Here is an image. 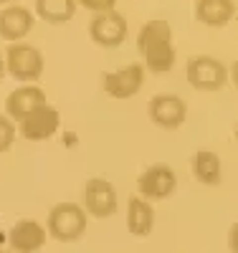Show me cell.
Returning <instances> with one entry per match:
<instances>
[{"label": "cell", "instance_id": "13", "mask_svg": "<svg viewBox=\"0 0 238 253\" xmlns=\"http://www.w3.org/2000/svg\"><path fill=\"white\" fill-rule=\"evenodd\" d=\"M10 248L15 253H36L46 246V230H43L41 223L31 220V218H23L18 220L13 228H10Z\"/></svg>", "mask_w": 238, "mask_h": 253}, {"label": "cell", "instance_id": "21", "mask_svg": "<svg viewBox=\"0 0 238 253\" xmlns=\"http://www.w3.org/2000/svg\"><path fill=\"white\" fill-rule=\"evenodd\" d=\"M231 84H236V89H238V58H236V63L231 66Z\"/></svg>", "mask_w": 238, "mask_h": 253}, {"label": "cell", "instance_id": "1", "mask_svg": "<svg viewBox=\"0 0 238 253\" xmlns=\"http://www.w3.org/2000/svg\"><path fill=\"white\" fill-rule=\"evenodd\" d=\"M137 51L144 61V69L152 74H167L175 66V41L167 20L155 18L147 20L137 33Z\"/></svg>", "mask_w": 238, "mask_h": 253}, {"label": "cell", "instance_id": "6", "mask_svg": "<svg viewBox=\"0 0 238 253\" xmlns=\"http://www.w3.org/2000/svg\"><path fill=\"white\" fill-rule=\"evenodd\" d=\"M84 210L92 218H112L117 213V190L106 177H92L84 187Z\"/></svg>", "mask_w": 238, "mask_h": 253}, {"label": "cell", "instance_id": "5", "mask_svg": "<svg viewBox=\"0 0 238 253\" xmlns=\"http://www.w3.org/2000/svg\"><path fill=\"white\" fill-rule=\"evenodd\" d=\"M127 20L117 10H106V13H94L92 23H89V36L96 46L101 48H119L127 38Z\"/></svg>", "mask_w": 238, "mask_h": 253}, {"label": "cell", "instance_id": "4", "mask_svg": "<svg viewBox=\"0 0 238 253\" xmlns=\"http://www.w3.org/2000/svg\"><path fill=\"white\" fill-rule=\"evenodd\" d=\"M5 66L8 74L18 81H38L43 74V53L28 43H10L5 51Z\"/></svg>", "mask_w": 238, "mask_h": 253}, {"label": "cell", "instance_id": "8", "mask_svg": "<svg viewBox=\"0 0 238 253\" xmlns=\"http://www.w3.org/2000/svg\"><path fill=\"white\" fill-rule=\"evenodd\" d=\"M175 187H178V175L170 165H149L137 177V190L147 200H165L175 193Z\"/></svg>", "mask_w": 238, "mask_h": 253}, {"label": "cell", "instance_id": "10", "mask_svg": "<svg viewBox=\"0 0 238 253\" xmlns=\"http://www.w3.org/2000/svg\"><path fill=\"white\" fill-rule=\"evenodd\" d=\"M188 117V104L175 94H155L149 99V119L162 129H180Z\"/></svg>", "mask_w": 238, "mask_h": 253}, {"label": "cell", "instance_id": "11", "mask_svg": "<svg viewBox=\"0 0 238 253\" xmlns=\"http://www.w3.org/2000/svg\"><path fill=\"white\" fill-rule=\"evenodd\" d=\"M46 104V91L36 84H23V86H18L15 91L8 94L5 99V114L13 119V122H20L26 119L31 112H36L38 107Z\"/></svg>", "mask_w": 238, "mask_h": 253}, {"label": "cell", "instance_id": "7", "mask_svg": "<svg viewBox=\"0 0 238 253\" xmlns=\"http://www.w3.org/2000/svg\"><path fill=\"white\" fill-rule=\"evenodd\" d=\"M144 84V66L142 63H127L117 71H106L101 76V86L112 99H132L140 94Z\"/></svg>", "mask_w": 238, "mask_h": 253}, {"label": "cell", "instance_id": "12", "mask_svg": "<svg viewBox=\"0 0 238 253\" xmlns=\"http://www.w3.org/2000/svg\"><path fill=\"white\" fill-rule=\"evenodd\" d=\"M33 31V13L23 5H5L0 10V38L18 43Z\"/></svg>", "mask_w": 238, "mask_h": 253}, {"label": "cell", "instance_id": "18", "mask_svg": "<svg viewBox=\"0 0 238 253\" xmlns=\"http://www.w3.org/2000/svg\"><path fill=\"white\" fill-rule=\"evenodd\" d=\"M15 142V126L8 114H0V155L8 152Z\"/></svg>", "mask_w": 238, "mask_h": 253}, {"label": "cell", "instance_id": "14", "mask_svg": "<svg viewBox=\"0 0 238 253\" xmlns=\"http://www.w3.org/2000/svg\"><path fill=\"white\" fill-rule=\"evenodd\" d=\"M127 230L137 238H144L155 230V208L142 195H132L127 200Z\"/></svg>", "mask_w": 238, "mask_h": 253}, {"label": "cell", "instance_id": "20", "mask_svg": "<svg viewBox=\"0 0 238 253\" xmlns=\"http://www.w3.org/2000/svg\"><path fill=\"white\" fill-rule=\"evenodd\" d=\"M228 251L231 253H238V220L231 225V230H228Z\"/></svg>", "mask_w": 238, "mask_h": 253}, {"label": "cell", "instance_id": "19", "mask_svg": "<svg viewBox=\"0 0 238 253\" xmlns=\"http://www.w3.org/2000/svg\"><path fill=\"white\" fill-rule=\"evenodd\" d=\"M79 5L92 13H106V10H114L117 0H79Z\"/></svg>", "mask_w": 238, "mask_h": 253}, {"label": "cell", "instance_id": "24", "mask_svg": "<svg viewBox=\"0 0 238 253\" xmlns=\"http://www.w3.org/2000/svg\"><path fill=\"white\" fill-rule=\"evenodd\" d=\"M0 253H15V251H13V248H10V251H0Z\"/></svg>", "mask_w": 238, "mask_h": 253}, {"label": "cell", "instance_id": "25", "mask_svg": "<svg viewBox=\"0 0 238 253\" xmlns=\"http://www.w3.org/2000/svg\"><path fill=\"white\" fill-rule=\"evenodd\" d=\"M236 20H238V13H236Z\"/></svg>", "mask_w": 238, "mask_h": 253}, {"label": "cell", "instance_id": "3", "mask_svg": "<svg viewBox=\"0 0 238 253\" xmlns=\"http://www.w3.org/2000/svg\"><path fill=\"white\" fill-rule=\"evenodd\" d=\"M185 79H188L190 86L198 89V91H221L231 79V71L215 56L203 53V56H192L188 61Z\"/></svg>", "mask_w": 238, "mask_h": 253}, {"label": "cell", "instance_id": "23", "mask_svg": "<svg viewBox=\"0 0 238 253\" xmlns=\"http://www.w3.org/2000/svg\"><path fill=\"white\" fill-rule=\"evenodd\" d=\"M15 0H0V5H13Z\"/></svg>", "mask_w": 238, "mask_h": 253}, {"label": "cell", "instance_id": "16", "mask_svg": "<svg viewBox=\"0 0 238 253\" xmlns=\"http://www.w3.org/2000/svg\"><path fill=\"white\" fill-rule=\"evenodd\" d=\"M76 5L79 0H36V15L48 26H63L74 18Z\"/></svg>", "mask_w": 238, "mask_h": 253}, {"label": "cell", "instance_id": "9", "mask_svg": "<svg viewBox=\"0 0 238 253\" xmlns=\"http://www.w3.org/2000/svg\"><path fill=\"white\" fill-rule=\"evenodd\" d=\"M58 124H61L58 109L43 104V107H38L36 112H31L26 119L18 122V132L28 142H43V139H48L58 132Z\"/></svg>", "mask_w": 238, "mask_h": 253}, {"label": "cell", "instance_id": "17", "mask_svg": "<svg viewBox=\"0 0 238 253\" xmlns=\"http://www.w3.org/2000/svg\"><path fill=\"white\" fill-rule=\"evenodd\" d=\"M192 175H195L203 185H221V177H223V165H221V157L210 152V150H200L192 157Z\"/></svg>", "mask_w": 238, "mask_h": 253}, {"label": "cell", "instance_id": "15", "mask_svg": "<svg viewBox=\"0 0 238 253\" xmlns=\"http://www.w3.org/2000/svg\"><path fill=\"white\" fill-rule=\"evenodd\" d=\"M236 15L233 0H195V20L208 28H226Z\"/></svg>", "mask_w": 238, "mask_h": 253}, {"label": "cell", "instance_id": "22", "mask_svg": "<svg viewBox=\"0 0 238 253\" xmlns=\"http://www.w3.org/2000/svg\"><path fill=\"white\" fill-rule=\"evenodd\" d=\"M5 71H8V66H5V56H0V79H3Z\"/></svg>", "mask_w": 238, "mask_h": 253}, {"label": "cell", "instance_id": "2", "mask_svg": "<svg viewBox=\"0 0 238 253\" xmlns=\"http://www.w3.org/2000/svg\"><path fill=\"white\" fill-rule=\"evenodd\" d=\"M86 220H89V213H86L81 205L58 203L48 213V233L61 243L79 241L86 233V225H89Z\"/></svg>", "mask_w": 238, "mask_h": 253}, {"label": "cell", "instance_id": "26", "mask_svg": "<svg viewBox=\"0 0 238 253\" xmlns=\"http://www.w3.org/2000/svg\"><path fill=\"white\" fill-rule=\"evenodd\" d=\"M180 253H185V251H180Z\"/></svg>", "mask_w": 238, "mask_h": 253}]
</instances>
